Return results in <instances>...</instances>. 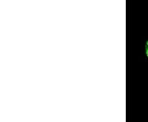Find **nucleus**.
<instances>
[{
	"mask_svg": "<svg viewBox=\"0 0 148 122\" xmlns=\"http://www.w3.org/2000/svg\"><path fill=\"white\" fill-rule=\"evenodd\" d=\"M146 54L148 57V41L146 43Z\"/></svg>",
	"mask_w": 148,
	"mask_h": 122,
	"instance_id": "obj_1",
	"label": "nucleus"
}]
</instances>
